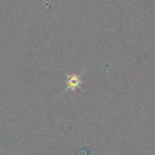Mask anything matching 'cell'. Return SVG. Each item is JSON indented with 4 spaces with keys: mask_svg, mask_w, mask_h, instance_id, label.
I'll list each match as a JSON object with an SVG mask.
<instances>
[{
    "mask_svg": "<svg viewBox=\"0 0 155 155\" xmlns=\"http://www.w3.org/2000/svg\"><path fill=\"white\" fill-rule=\"evenodd\" d=\"M82 85V73H66V91H74Z\"/></svg>",
    "mask_w": 155,
    "mask_h": 155,
    "instance_id": "obj_1",
    "label": "cell"
}]
</instances>
